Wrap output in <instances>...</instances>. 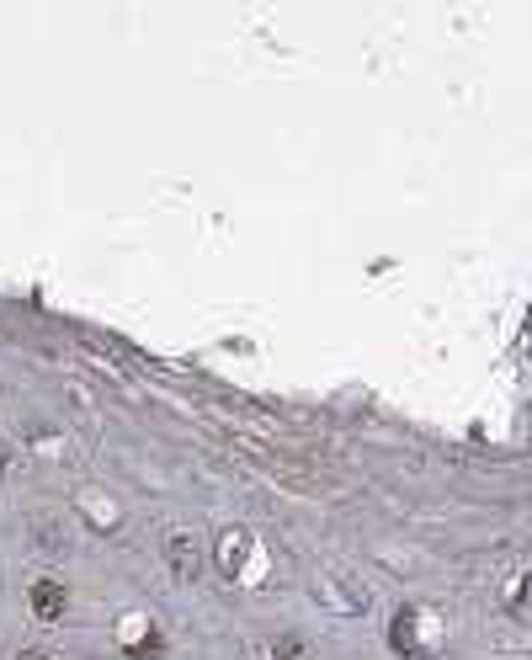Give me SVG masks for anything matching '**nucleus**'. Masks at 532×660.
<instances>
[{
	"mask_svg": "<svg viewBox=\"0 0 532 660\" xmlns=\"http://www.w3.org/2000/svg\"><path fill=\"white\" fill-rule=\"evenodd\" d=\"M160 560H166V571H171V581H181V586H192V581H203L208 575V543L192 533V528H177V533H166V549H160Z\"/></svg>",
	"mask_w": 532,
	"mask_h": 660,
	"instance_id": "nucleus-1",
	"label": "nucleus"
},
{
	"mask_svg": "<svg viewBox=\"0 0 532 660\" xmlns=\"http://www.w3.org/2000/svg\"><path fill=\"white\" fill-rule=\"evenodd\" d=\"M28 613L38 624H64V613H70V586H64L60 575H38L28 586Z\"/></svg>",
	"mask_w": 532,
	"mask_h": 660,
	"instance_id": "nucleus-2",
	"label": "nucleus"
},
{
	"mask_svg": "<svg viewBox=\"0 0 532 660\" xmlns=\"http://www.w3.org/2000/svg\"><path fill=\"white\" fill-rule=\"evenodd\" d=\"M389 650L394 656H432V639H421V607H400L394 618H389Z\"/></svg>",
	"mask_w": 532,
	"mask_h": 660,
	"instance_id": "nucleus-3",
	"label": "nucleus"
},
{
	"mask_svg": "<svg viewBox=\"0 0 532 660\" xmlns=\"http://www.w3.org/2000/svg\"><path fill=\"white\" fill-rule=\"evenodd\" d=\"M118 650H123V660H166V650H171V645H166V629H160V624L139 618V624H134V629L118 639Z\"/></svg>",
	"mask_w": 532,
	"mask_h": 660,
	"instance_id": "nucleus-4",
	"label": "nucleus"
},
{
	"mask_svg": "<svg viewBox=\"0 0 532 660\" xmlns=\"http://www.w3.org/2000/svg\"><path fill=\"white\" fill-rule=\"evenodd\" d=\"M266 656H272V660H320V656H315V645H309V634H298V629L272 634Z\"/></svg>",
	"mask_w": 532,
	"mask_h": 660,
	"instance_id": "nucleus-5",
	"label": "nucleus"
},
{
	"mask_svg": "<svg viewBox=\"0 0 532 660\" xmlns=\"http://www.w3.org/2000/svg\"><path fill=\"white\" fill-rule=\"evenodd\" d=\"M32 539L43 543V554H64V549H70V528H64V517H38V522H32Z\"/></svg>",
	"mask_w": 532,
	"mask_h": 660,
	"instance_id": "nucleus-6",
	"label": "nucleus"
},
{
	"mask_svg": "<svg viewBox=\"0 0 532 660\" xmlns=\"http://www.w3.org/2000/svg\"><path fill=\"white\" fill-rule=\"evenodd\" d=\"M17 458H22V448H17V437H6V432H0V480H11Z\"/></svg>",
	"mask_w": 532,
	"mask_h": 660,
	"instance_id": "nucleus-7",
	"label": "nucleus"
},
{
	"mask_svg": "<svg viewBox=\"0 0 532 660\" xmlns=\"http://www.w3.org/2000/svg\"><path fill=\"white\" fill-rule=\"evenodd\" d=\"M17 660H54V656H49V650H22Z\"/></svg>",
	"mask_w": 532,
	"mask_h": 660,
	"instance_id": "nucleus-8",
	"label": "nucleus"
}]
</instances>
